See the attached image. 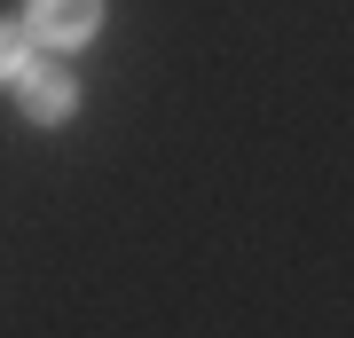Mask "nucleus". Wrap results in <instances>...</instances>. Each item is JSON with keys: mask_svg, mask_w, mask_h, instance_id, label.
I'll return each mask as SVG.
<instances>
[{"mask_svg": "<svg viewBox=\"0 0 354 338\" xmlns=\"http://www.w3.org/2000/svg\"><path fill=\"white\" fill-rule=\"evenodd\" d=\"M8 87H16V111H24L32 126H64L79 111V79L64 71V63H48V55H24V71H16Z\"/></svg>", "mask_w": 354, "mask_h": 338, "instance_id": "obj_1", "label": "nucleus"}, {"mask_svg": "<svg viewBox=\"0 0 354 338\" xmlns=\"http://www.w3.org/2000/svg\"><path fill=\"white\" fill-rule=\"evenodd\" d=\"M16 24L32 32V48H87L102 32V0H24Z\"/></svg>", "mask_w": 354, "mask_h": 338, "instance_id": "obj_2", "label": "nucleus"}, {"mask_svg": "<svg viewBox=\"0 0 354 338\" xmlns=\"http://www.w3.org/2000/svg\"><path fill=\"white\" fill-rule=\"evenodd\" d=\"M24 55H32V32H24V24H8V16H0V87H8L16 71H24Z\"/></svg>", "mask_w": 354, "mask_h": 338, "instance_id": "obj_3", "label": "nucleus"}]
</instances>
